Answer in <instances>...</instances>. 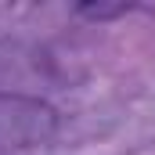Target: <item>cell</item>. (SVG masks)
Listing matches in <instances>:
<instances>
[{"instance_id": "cell-1", "label": "cell", "mask_w": 155, "mask_h": 155, "mask_svg": "<svg viewBox=\"0 0 155 155\" xmlns=\"http://www.w3.org/2000/svg\"><path fill=\"white\" fill-rule=\"evenodd\" d=\"M123 11H130V4H112V7H105V4H83L79 7V15H87V18H112V15H123Z\"/></svg>"}]
</instances>
